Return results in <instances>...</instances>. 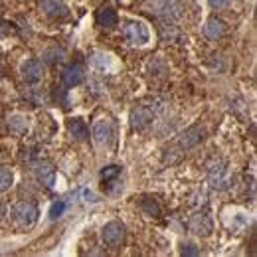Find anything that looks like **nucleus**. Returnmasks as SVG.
Here are the masks:
<instances>
[{"instance_id":"f257e3e1","label":"nucleus","mask_w":257,"mask_h":257,"mask_svg":"<svg viewBox=\"0 0 257 257\" xmlns=\"http://www.w3.org/2000/svg\"><path fill=\"white\" fill-rule=\"evenodd\" d=\"M40 218V210L34 202H20L12 210V222L20 229H30Z\"/></svg>"},{"instance_id":"f03ea898","label":"nucleus","mask_w":257,"mask_h":257,"mask_svg":"<svg viewBox=\"0 0 257 257\" xmlns=\"http://www.w3.org/2000/svg\"><path fill=\"white\" fill-rule=\"evenodd\" d=\"M208 182L214 190H225L229 184V166L224 159H214L208 164Z\"/></svg>"},{"instance_id":"7ed1b4c3","label":"nucleus","mask_w":257,"mask_h":257,"mask_svg":"<svg viewBox=\"0 0 257 257\" xmlns=\"http://www.w3.org/2000/svg\"><path fill=\"white\" fill-rule=\"evenodd\" d=\"M101 237H103V243H105V245L117 249V247H121V245L125 243L127 227H125L123 222H117V220H115V222H109V224L103 225Z\"/></svg>"},{"instance_id":"20e7f679","label":"nucleus","mask_w":257,"mask_h":257,"mask_svg":"<svg viewBox=\"0 0 257 257\" xmlns=\"http://www.w3.org/2000/svg\"><path fill=\"white\" fill-rule=\"evenodd\" d=\"M125 38H127L128 44H133V46H145L151 40V32H149V28L143 22L131 20V22L125 24Z\"/></svg>"},{"instance_id":"39448f33","label":"nucleus","mask_w":257,"mask_h":257,"mask_svg":"<svg viewBox=\"0 0 257 257\" xmlns=\"http://www.w3.org/2000/svg\"><path fill=\"white\" fill-rule=\"evenodd\" d=\"M149 12L159 14V16H166V18H176L180 16V4L178 0H149L147 2Z\"/></svg>"},{"instance_id":"423d86ee","label":"nucleus","mask_w":257,"mask_h":257,"mask_svg":"<svg viewBox=\"0 0 257 257\" xmlns=\"http://www.w3.org/2000/svg\"><path fill=\"white\" fill-rule=\"evenodd\" d=\"M153 119H155V111L147 105H139L131 111V127H133V131H145L153 123Z\"/></svg>"},{"instance_id":"0eeeda50","label":"nucleus","mask_w":257,"mask_h":257,"mask_svg":"<svg viewBox=\"0 0 257 257\" xmlns=\"http://www.w3.org/2000/svg\"><path fill=\"white\" fill-rule=\"evenodd\" d=\"M115 137V128H113V123L109 119H99L93 123V141L99 147H107L111 145Z\"/></svg>"},{"instance_id":"6e6552de","label":"nucleus","mask_w":257,"mask_h":257,"mask_svg":"<svg viewBox=\"0 0 257 257\" xmlns=\"http://www.w3.org/2000/svg\"><path fill=\"white\" fill-rule=\"evenodd\" d=\"M188 229L196 233V235H210L212 233V229H214V222H212V218L208 216V214H204V212H198V214H194L190 216V220H188Z\"/></svg>"},{"instance_id":"1a4fd4ad","label":"nucleus","mask_w":257,"mask_h":257,"mask_svg":"<svg viewBox=\"0 0 257 257\" xmlns=\"http://www.w3.org/2000/svg\"><path fill=\"white\" fill-rule=\"evenodd\" d=\"M85 75H87L85 73V65L75 62V64H69L65 67L64 73H62V79H64L65 87H77V85H81L85 81Z\"/></svg>"},{"instance_id":"9d476101","label":"nucleus","mask_w":257,"mask_h":257,"mask_svg":"<svg viewBox=\"0 0 257 257\" xmlns=\"http://www.w3.org/2000/svg\"><path fill=\"white\" fill-rule=\"evenodd\" d=\"M42 10L54 20H64L69 16V8L64 0H42Z\"/></svg>"},{"instance_id":"9b49d317","label":"nucleus","mask_w":257,"mask_h":257,"mask_svg":"<svg viewBox=\"0 0 257 257\" xmlns=\"http://www.w3.org/2000/svg\"><path fill=\"white\" fill-rule=\"evenodd\" d=\"M34 172H36V178H38L40 184H44V186H48V188H52V186L56 184V168H54L52 162H48V161L38 162L36 168H34Z\"/></svg>"},{"instance_id":"f8f14e48","label":"nucleus","mask_w":257,"mask_h":257,"mask_svg":"<svg viewBox=\"0 0 257 257\" xmlns=\"http://www.w3.org/2000/svg\"><path fill=\"white\" fill-rule=\"evenodd\" d=\"M225 22L222 18H218V16H210L208 20H206V26H204V36L208 38V40H212V42H216V40H220V38H224L225 36Z\"/></svg>"},{"instance_id":"ddd939ff","label":"nucleus","mask_w":257,"mask_h":257,"mask_svg":"<svg viewBox=\"0 0 257 257\" xmlns=\"http://www.w3.org/2000/svg\"><path fill=\"white\" fill-rule=\"evenodd\" d=\"M22 77L28 83H36L44 77V64L40 60H26L22 64Z\"/></svg>"},{"instance_id":"4468645a","label":"nucleus","mask_w":257,"mask_h":257,"mask_svg":"<svg viewBox=\"0 0 257 257\" xmlns=\"http://www.w3.org/2000/svg\"><path fill=\"white\" fill-rule=\"evenodd\" d=\"M202 139H204V137H202V128L194 125V127L186 128V131L180 135V139H178V141H180V147H182L184 151H188V149L196 147L198 143H202Z\"/></svg>"},{"instance_id":"2eb2a0df","label":"nucleus","mask_w":257,"mask_h":257,"mask_svg":"<svg viewBox=\"0 0 257 257\" xmlns=\"http://www.w3.org/2000/svg\"><path fill=\"white\" fill-rule=\"evenodd\" d=\"M97 24L101 28H115L119 24V16H117V12L113 8L105 6V8H101L97 12Z\"/></svg>"},{"instance_id":"dca6fc26","label":"nucleus","mask_w":257,"mask_h":257,"mask_svg":"<svg viewBox=\"0 0 257 257\" xmlns=\"http://www.w3.org/2000/svg\"><path fill=\"white\" fill-rule=\"evenodd\" d=\"M67 128H69V135L75 139V141H87L89 139V128L87 125L81 121V119H71L69 123H67Z\"/></svg>"},{"instance_id":"f3484780","label":"nucleus","mask_w":257,"mask_h":257,"mask_svg":"<svg viewBox=\"0 0 257 257\" xmlns=\"http://www.w3.org/2000/svg\"><path fill=\"white\" fill-rule=\"evenodd\" d=\"M141 208H143V212H145L147 216H151V218H161L162 210H161V206H159V202H157V200L145 198V200L141 202Z\"/></svg>"},{"instance_id":"a211bd4d","label":"nucleus","mask_w":257,"mask_h":257,"mask_svg":"<svg viewBox=\"0 0 257 257\" xmlns=\"http://www.w3.org/2000/svg\"><path fill=\"white\" fill-rule=\"evenodd\" d=\"M12 184H14V172L6 166H0V192L10 190Z\"/></svg>"},{"instance_id":"6ab92c4d","label":"nucleus","mask_w":257,"mask_h":257,"mask_svg":"<svg viewBox=\"0 0 257 257\" xmlns=\"http://www.w3.org/2000/svg\"><path fill=\"white\" fill-rule=\"evenodd\" d=\"M121 174V166L119 164H109L101 170V180L103 182H109V180H115L117 176Z\"/></svg>"},{"instance_id":"aec40b11","label":"nucleus","mask_w":257,"mask_h":257,"mask_svg":"<svg viewBox=\"0 0 257 257\" xmlns=\"http://www.w3.org/2000/svg\"><path fill=\"white\" fill-rule=\"evenodd\" d=\"M64 212H65V202H62V200L54 202V204L50 206V220H58V218H62Z\"/></svg>"},{"instance_id":"412c9836","label":"nucleus","mask_w":257,"mask_h":257,"mask_svg":"<svg viewBox=\"0 0 257 257\" xmlns=\"http://www.w3.org/2000/svg\"><path fill=\"white\" fill-rule=\"evenodd\" d=\"M180 247H182V249H180L182 255H200V249L194 245L192 241H184Z\"/></svg>"},{"instance_id":"4be33fe9","label":"nucleus","mask_w":257,"mask_h":257,"mask_svg":"<svg viewBox=\"0 0 257 257\" xmlns=\"http://www.w3.org/2000/svg\"><path fill=\"white\" fill-rule=\"evenodd\" d=\"M208 4L212 6V8H224L229 4V0H208Z\"/></svg>"},{"instance_id":"5701e85b","label":"nucleus","mask_w":257,"mask_h":257,"mask_svg":"<svg viewBox=\"0 0 257 257\" xmlns=\"http://www.w3.org/2000/svg\"><path fill=\"white\" fill-rule=\"evenodd\" d=\"M6 212H8V206L4 204V200H0V220L6 218Z\"/></svg>"},{"instance_id":"b1692460","label":"nucleus","mask_w":257,"mask_h":257,"mask_svg":"<svg viewBox=\"0 0 257 257\" xmlns=\"http://www.w3.org/2000/svg\"><path fill=\"white\" fill-rule=\"evenodd\" d=\"M83 196L87 198V202H95V196H93V194H91V192H87V190H83Z\"/></svg>"},{"instance_id":"393cba45","label":"nucleus","mask_w":257,"mask_h":257,"mask_svg":"<svg viewBox=\"0 0 257 257\" xmlns=\"http://www.w3.org/2000/svg\"><path fill=\"white\" fill-rule=\"evenodd\" d=\"M6 28H4V26H2V24H0V40H2V38H4V36H6Z\"/></svg>"},{"instance_id":"a878e982","label":"nucleus","mask_w":257,"mask_h":257,"mask_svg":"<svg viewBox=\"0 0 257 257\" xmlns=\"http://www.w3.org/2000/svg\"><path fill=\"white\" fill-rule=\"evenodd\" d=\"M0 77H2V67H0Z\"/></svg>"}]
</instances>
